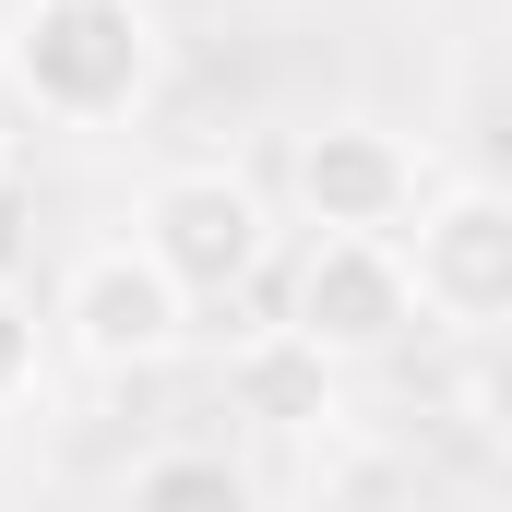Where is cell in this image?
Listing matches in <instances>:
<instances>
[{
    "label": "cell",
    "instance_id": "obj_1",
    "mask_svg": "<svg viewBox=\"0 0 512 512\" xmlns=\"http://www.w3.org/2000/svg\"><path fill=\"white\" fill-rule=\"evenodd\" d=\"M0 84L60 131H108L155 84V12L143 0H12Z\"/></svg>",
    "mask_w": 512,
    "mask_h": 512
},
{
    "label": "cell",
    "instance_id": "obj_2",
    "mask_svg": "<svg viewBox=\"0 0 512 512\" xmlns=\"http://www.w3.org/2000/svg\"><path fill=\"white\" fill-rule=\"evenodd\" d=\"M131 251L155 262L179 298H239L274 251V215H262V191L239 167H167L155 191H143V239Z\"/></svg>",
    "mask_w": 512,
    "mask_h": 512
},
{
    "label": "cell",
    "instance_id": "obj_3",
    "mask_svg": "<svg viewBox=\"0 0 512 512\" xmlns=\"http://www.w3.org/2000/svg\"><path fill=\"white\" fill-rule=\"evenodd\" d=\"M393 251H405V286H417V310H429V322L489 334V322L512 310V203L489 191V179L429 191V203H417V227H405Z\"/></svg>",
    "mask_w": 512,
    "mask_h": 512
},
{
    "label": "cell",
    "instance_id": "obj_4",
    "mask_svg": "<svg viewBox=\"0 0 512 512\" xmlns=\"http://www.w3.org/2000/svg\"><path fill=\"white\" fill-rule=\"evenodd\" d=\"M286 334L346 370V358H393L417 334V286H405V251L393 239H310L298 286H286Z\"/></svg>",
    "mask_w": 512,
    "mask_h": 512
},
{
    "label": "cell",
    "instance_id": "obj_5",
    "mask_svg": "<svg viewBox=\"0 0 512 512\" xmlns=\"http://www.w3.org/2000/svg\"><path fill=\"white\" fill-rule=\"evenodd\" d=\"M298 215L322 227V239H405V215L429 203V167H417V143L382 120H322L298 131Z\"/></svg>",
    "mask_w": 512,
    "mask_h": 512
},
{
    "label": "cell",
    "instance_id": "obj_6",
    "mask_svg": "<svg viewBox=\"0 0 512 512\" xmlns=\"http://www.w3.org/2000/svg\"><path fill=\"white\" fill-rule=\"evenodd\" d=\"M60 334H72L96 370H155V358H179L191 298H179L143 251H96V262H72V286H60Z\"/></svg>",
    "mask_w": 512,
    "mask_h": 512
},
{
    "label": "cell",
    "instance_id": "obj_7",
    "mask_svg": "<svg viewBox=\"0 0 512 512\" xmlns=\"http://www.w3.org/2000/svg\"><path fill=\"white\" fill-rule=\"evenodd\" d=\"M120 512H262V489H251V465L179 441V453H143V465H131Z\"/></svg>",
    "mask_w": 512,
    "mask_h": 512
},
{
    "label": "cell",
    "instance_id": "obj_8",
    "mask_svg": "<svg viewBox=\"0 0 512 512\" xmlns=\"http://www.w3.org/2000/svg\"><path fill=\"white\" fill-rule=\"evenodd\" d=\"M227 382H239V405H251V417H274V429H310V417H334V370H322V358H310L286 322H274L262 346H239V370H227Z\"/></svg>",
    "mask_w": 512,
    "mask_h": 512
},
{
    "label": "cell",
    "instance_id": "obj_9",
    "mask_svg": "<svg viewBox=\"0 0 512 512\" xmlns=\"http://www.w3.org/2000/svg\"><path fill=\"white\" fill-rule=\"evenodd\" d=\"M36 382V298L24 286H0V405Z\"/></svg>",
    "mask_w": 512,
    "mask_h": 512
},
{
    "label": "cell",
    "instance_id": "obj_10",
    "mask_svg": "<svg viewBox=\"0 0 512 512\" xmlns=\"http://www.w3.org/2000/svg\"><path fill=\"white\" fill-rule=\"evenodd\" d=\"M12 274H24V203L0 191V286H12Z\"/></svg>",
    "mask_w": 512,
    "mask_h": 512
}]
</instances>
